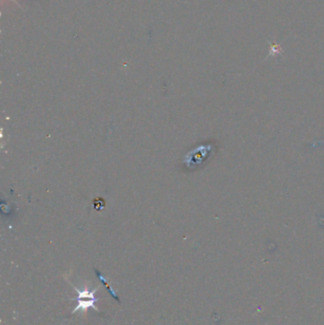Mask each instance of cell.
I'll return each instance as SVG.
<instances>
[{
    "label": "cell",
    "instance_id": "6da1fadb",
    "mask_svg": "<svg viewBox=\"0 0 324 325\" xmlns=\"http://www.w3.org/2000/svg\"><path fill=\"white\" fill-rule=\"evenodd\" d=\"M87 288L85 287L82 291H80L78 288L74 286V289L77 292L78 296H77V298L73 299V300H77L78 304H77V306L75 307V310L71 312L70 315L75 314V312H77L79 310L87 311V308H89V307L94 308L96 312H100L99 309L95 306V302L98 301V299L95 298V296H94L95 292L97 291V288H94V290H88Z\"/></svg>",
    "mask_w": 324,
    "mask_h": 325
},
{
    "label": "cell",
    "instance_id": "7a4b0ae2",
    "mask_svg": "<svg viewBox=\"0 0 324 325\" xmlns=\"http://www.w3.org/2000/svg\"><path fill=\"white\" fill-rule=\"evenodd\" d=\"M95 272H96V275H97V277H98V279H99L100 281H102V282H103V283L105 284V286H106V287L109 289V291L111 292V294L113 295V298H114L115 300H117V301H120V300H119L118 296H117V294H116V292H115V291L113 290V288L111 287V286H110V285H109V284L106 283V280H105V279H104V278L102 277V275L100 274L99 272H98L97 270H95Z\"/></svg>",
    "mask_w": 324,
    "mask_h": 325
}]
</instances>
